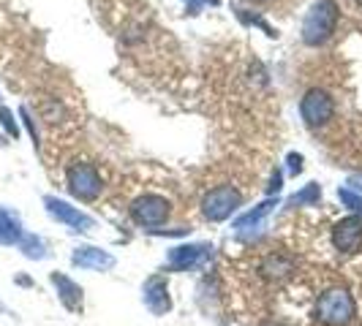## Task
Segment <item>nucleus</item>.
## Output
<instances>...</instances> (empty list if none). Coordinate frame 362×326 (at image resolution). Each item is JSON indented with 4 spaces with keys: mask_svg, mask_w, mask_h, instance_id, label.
Instances as JSON below:
<instances>
[{
    "mask_svg": "<svg viewBox=\"0 0 362 326\" xmlns=\"http://www.w3.org/2000/svg\"><path fill=\"white\" fill-rule=\"evenodd\" d=\"M240 204H243V196H240L237 188H232V185H218V188H213L202 199V215L207 217L210 223H221V220L235 215Z\"/></svg>",
    "mask_w": 362,
    "mask_h": 326,
    "instance_id": "nucleus-4",
    "label": "nucleus"
},
{
    "mask_svg": "<svg viewBox=\"0 0 362 326\" xmlns=\"http://www.w3.org/2000/svg\"><path fill=\"white\" fill-rule=\"evenodd\" d=\"M289 171H291V174H300V171H303V155L291 152V155H289Z\"/></svg>",
    "mask_w": 362,
    "mask_h": 326,
    "instance_id": "nucleus-20",
    "label": "nucleus"
},
{
    "mask_svg": "<svg viewBox=\"0 0 362 326\" xmlns=\"http://www.w3.org/2000/svg\"><path fill=\"white\" fill-rule=\"evenodd\" d=\"M262 272L270 277V280H284V277H289L291 272H294V264H291L289 258H284V255H267L264 258V264H262Z\"/></svg>",
    "mask_w": 362,
    "mask_h": 326,
    "instance_id": "nucleus-15",
    "label": "nucleus"
},
{
    "mask_svg": "<svg viewBox=\"0 0 362 326\" xmlns=\"http://www.w3.org/2000/svg\"><path fill=\"white\" fill-rule=\"evenodd\" d=\"M71 264L79 267V270L107 272L115 267V255L101 250V248H93V245H79L71 253Z\"/></svg>",
    "mask_w": 362,
    "mask_h": 326,
    "instance_id": "nucleus-11",
    "label": "nucleus"
},
{
    "mask_svg": "<svg viewBox=\"0 0 362 326\" xmlns=\"http://www.w3.org/2000/svg\"><path fill=\"white\" fill-rule=\"evenodd\" d=\"M128 212L134 217L136 226H145V229H153V226H161L163 220L172 212V204L158 196V193H145L139 199H134V204L128 207Z\"/></svg>",
    "mask_w": 362,
    "mask_h": 326,
    "instance_id": "nucleus-6",
    "label": "nucleus"
},
{
    "mask_svg": "<svg viewBox=\"0 0 362 326\" xmlns=\"http://www.w3.org/2000/svg\"><path fill=\"white\" fill-rule=\"evenodd\" d=\"M142 299H145L147 310L153 315H166L172 310V296H169V286L166 277L161 274H150L142 286Z\"/></svg>",
    "mask_w": 362,
    "mask_h": 326,
    "instance_id": "nucleus-9",
    "label": "nucleus"
},
{
    "mask_svg": "<svg viewBox=\"0 0 362 326\" xmlns=\"http://www.w3.org/2000/svg\"><path fill=\"white\" fill-rule=\"evenodd\" d=\"M300 114H303L305 126L322 128L335 117V101H332V95L327 90L310 87V90L303 95V101H300Z\"/></svg>",
    "mask_w": 362,
    "mask_h": 326,
    "instance_id": "nucleus-5",
    "label": "nucleus"
},
{
    "mask_svg": "<svg viewBox=\"0 0 362 326\" xmlns=\"http://www.w3.org/2000/svg\"><path fill=\"white\" fill-rule=\"evenodd\" d=\"M22 239V223L17 212L0 207V245H17Z\"/></svg>",
    "mask_w": 362,
    "mask_h": 326,
    "instance_id": "nucleus-14",
    "label": "nucleus"
},
{
    "mask_svg": "<svg viewBox=\"0 0 362 326\" xmlns=\"http://www.w3.org/2000/svg\"><path fill=\"white\" fill-rule=\"evenodd\" d=\"M213 248L210 245H204V242H194V245H177V248H172L169 255H166V264H169V270L175 272H185V270H194V267H199L202 258L210 253Z\"/></svg>",
    "mask_w": 362,
    "mask_h": 326,
    "instance_id": "nucleus-10",
    "label": "nucleus"
},
{
    "mask_svg": "<svg viewBox=\"0 0 362 326\" xmlns=\"http://www.w3.org/2000/svg\"><path fill=\"white\" fill-rule=\"evenodd\" d=\"M275 207H278V199L262 201V204H259V207H254L251 212H245V215L237 217L235 229H237V231H251V229H259V226H262V220L270 215Z\"/></svg>",
    "mask_w": 362,
    "mask_h": 326,
    "instance_id": "nucleus-13",
    "label": "nucleus"
},
{
    "mask_svg": "<svg viewBox=\"0 0 362 326\" xmlns=\"http://www.w3.org/2000/svg\"><path fill=\"white\" fill-rule=\"evenodd\" d=\"M319 201H322V188H319V182H308L300 193L291 196V204H297V207H316Z\"/></svg>",
    "mask_w": 362,
    "mask_h": 326,
    "instance_id": "nucleus-16",
    "label": "nucleus"
},
{
    "mask_svg": "<svg viewBox=\"0 0 362 326\" xmlns=\"http://www.w3.org/2000/svg\"><path fill=\"white\" fill-rule=\"evenodd\" d=\"M357 315L354 296L346 289H327L316 302V318L325 326H349Z\"/></svg>",
    "mask_w": 362,
    "mask_h": 326,
    "instance_id": "nucleus-2",
    "label": "nucleus"
},
{
    "mask_svg": "<svg viewBox=\"0 0 362 326\" xmlns=\"http://www.w3.org/2000/svg\"><path fill=\"white\" fill-rule=\"evenodd\" d=\"M188 3V14H199V8L204 3H210V6H216L218 0H185Z\"/></svg>",
    "mask_w": 362,
    "mask_h": 326,
    "instance_id": "nucleus-21",
    "label": "nucleus"
},
{
    "mask_svg": "<svg viewBox=\"0 0 362 326\" xmlns=\"http://www.w3.org/2000/svg\"><path fill=\"white\" fill-rule=\"evenodd\" d=\"M338 199H341V204H346L354 215H362V196L351 193L349 188H338Z\"/></svg>",
    "mask_w": 362,
    "mask_h": 326,
    "instance_id": "nucleus-18",
    "label": "nucleus"
},
{
    "mask_svg": "<svg viewBox=\"0 0 362 326\" xmlns=\"http://www.w3.org/2000/svg\"><path fill=\"white\" fill-rule=\"evenodd\" d=\"M332 245L335 250L344 255H354L362 250V217L349 215L335 223L332 229Z\"/></svg>",
    "mask_w": 362,
    "mask_h": 326,
    "instance_id": "nucleus-8",
    "label": "nucleus"
},
{
    "mask_svg": "<svg viewBox=\"0 0 362 326\" xmlns=\"http://www.w3.org/2000/svg\"><path fill=\"white\" fill-rule=\"evenodd\" d=\"M19 248H22V253L28 255V258H36V261L47 255V245H44V239L36 236V234H22Z\"/></svg>",
    "mask_w": 362,
    "mask_h": 326,
    "instance_id": "nucleus-17",
    "label": "nucleus"
},
{
    "mask_svg": "<svg viewBox=\"0 0 362 326\" xmlns=\"http://www.w3.org/2000/svg\"><path fill=\"white\" fill-rule=\"evenodd\" d=\"M281 182H284V177H281V171H275V174H272V180H270V188H267V191H270V196H272V193H278V191H281Z\"/></svg>",
    "mask_w": 362,
    "mask_h": 326,
    "instance_id": "nucleus-22",
    "label": "nucleus"
},
{
    "mask_svg": "<svg viewBox=\"0 0 362 326\" xmlns=\"http://www.w3.org/2000/svg\"><path fill=\"white\" fill-rule=\"evenodd\" d=\"M338 19H341V11H338L335 0L313 3L310 11L305 14V19H303V41L308 47H322L338 30Z\"/></svg>",
    "mask_w": 362,
    "mask_h": 326,
    "instance_id": "nucleus-1",
    "label": "nucleus"
},
{
    "mask_svg": "<svg viewBox=\"0 0 362 326\" xmlns=\"http://www.w3.org/2000/svg\"><path fill=\"white\" fill-rule=\"evenodd\" d=\"M66 182H69L71 196L79 201H95L101 196V191H104V182H101L98 169L93 163H85V161H76L69 166Z\"/></svg>",
    "mask_w": 362,
    "mask_h": 326,
    "instance_id": "nucleus-3",
    "label": "nucleus"
},
{
    "mask_svg": "<svg viewBox=\"0 0 362 326\" xmlns=\"http://www.w3.org/2000/svg\"><path fill=\"white\" fill-rule=\"evenodd\" d=\"M52 286L57 289V296H60V302H63V308L76 313V310H82V286L79 283H74L71 277H66L63 272H52Z\"/></svg>",
    "mask_w": 362,
    "mask_h": 326,
    "instance_id": "nucleus-12",
    "label": "nucleus"
},
{
    "mask_svg": "<svg viewBox=\"0 0 362 326\" xmlns=\"http://www.w3.org/2000/svg\"><path fill=\"white\" fill-rule=\"evenodd\" d=\"M0 126L6 128V133H8L11 139H17L19 136V128H17V123H14V114H11L6 107H0Z\"/></svg>",
    "mask_w": 362,
    "mask_h": 326,
    "instance_id": "nucleus-19",
    "label": "nucleus"
},
{
    "mask_svg": "<svg viewBox=\"0 0 362 326\" xmlns=\"http://www.w3.org/2000/svg\"><path fill=\"white\" fill-rule=\"evenodd\" d=\"M44 207H47V212H49L57 223L69 226L71 231H93V229H95V220H93L90 215L79 212V207H71L69 201L57 199V196H44Z\"/></svg>",
    "mask_w": 362,
    "mask_h": 326,
    "instance_id": "nucleus-7",
    "label": "nucleus"
}]
</instances>
